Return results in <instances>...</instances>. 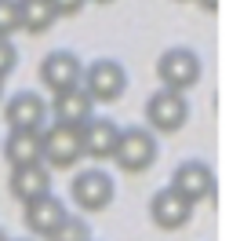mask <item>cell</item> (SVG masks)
Here are the masks:
<instances>
[{"label": "cell", "instance_id": "7a4b0ae2", "mask_svg": "<svg viewBox=\"0 0 251 241\" xmlns=\"http://www.w3.org/2000/svg\"><path fill=\"white\" fill-rule=\"evenodd\" d=\"M113 194H117V186H113V179H109V172H102V168H84V172H76L73 183H69V197H73V205L84 209V212H102L113 201Z\"/></svg>", "mask_w": 251, "mask_h": 241}, {"label": "cell", "instance_id": "2e32d148", "mask_svg": "<svg viewBox=\"0 0 251 241\" xmlns=\"http://www.w3.org/2000/svg\"><path fill=\"white\" fill-rule=\"evenodd\" d=\"M55 7H51V0H19V22L25 33H44L55 26Z\"/></svg>", "mask_w": 251, "mask_h": 241}, {"label": "cell", "instance_id": "d6986e66", "mask_svg": "<svg viewBox=\"0 0 251 241\" xmlns=\"http://www.w3.org/2000/svg\"><path fill=\"white\" fill-rule=\"evenodd\" d=\"M15 62H19V51H15L11 37H0V77H7L15 70Z\"/></svg>", "mask_w": 251, "mask_h": 241}, {"label": "cell", "instance_id": "e0dca14e", "mask_svg": "<svg viewBox=\"0 0 251 241\" xmlns=\"http://www.w3.org/2000/svg\"><path fill=\"white\" fill-rule=\"evenodd\" d=\"M48 241H91V227L80 216H69L66 212V219L48 234Z\"/></svg>", "mask_w": 251, "mask_h": 241}, {"label": "cell", "instance_id": "44dd1931", "mask_svg": "<svg viewBox=\"0 0 251 241\" xmlns=\"http://www.w3.org/2000/svg\"><path fill=\"white\" fill-rule=\"evenodd\" d=\"M197 4H201L204 11H215V7H219V0H197Z\"/></svg>", "mask_w": 251, "mask_h": 241}, {"label": "cell", "instance_id": "30bf717a", "mask_svg": "<svg viewBox=\"0 0 251 241\" xmlns=\"http://www.w3.org/2000/svg\"><path fill=\"white\" fill-rule=\"evenodd\" d=\"M150 216H153V223H157L160 230H178V227H186V223H189V216H193V205H189L186 197L168 183V186H160V190L153 194Z\"/></svg>", "mask_w": 251, "mask_h": 241}, {"label": "cell", "instance_id": "cb8c5ba5", "mask_svg": "<svg viewBox=\"0 0 251 241\" xmlns=\"http://www.w3.org/2000/svg\"><path fill=\"white\" fill-rule=\"evenodd\" d=\"M95 4H113V0H95Z\"/></svg>", "mask_w": 251, "mask_h": 241}, {"label": "cell", "instance_id": "8fae6325", "mask_svg": "<svg viewBox=\"0 0 251 241\" xmlns=\"http://www.w3.org/2000/svg\"><path fill=\"white\" fill-rule=\"evenodd\" d=\"M4 120L7 128H29V132H40L48 124V102L37 95V91H15L4 106Z\"/></svg>", "mask_w": 251, "mask_h": 241}, {"label": "cell", "instance_id": "603a6c76", "mask_svg": "<svg viewBox=\"0 0 251 241\" xmlns=\"http://www.w3.org/2000/svg\"><path fill=\"white\" fill-rule=\"evenodd\" d=\"M0 241H11V238H7V234H4V230H0Z\"/></svg>", "mask_w": 251, "mask_h": 241}, {"label": "cell", "instance_id": "9a60e30c", "mask_svg": "<svg viewBox=\"0 0 251 241\" xmlns=\"http://www.w3.org/2000/svg\"><path fill=\"white\" fill-rule=\"evenodd\" d=\"M22 219H25V227H29V234L48 238L51 230H55L58 223L66 219V205L58 201L55 194H44V197H37V201H25Z\"/></svg>", "mask_w": 251, "mask_h": 241}, {"label": "cell", "instance_id": "5bb4252c", "mask_svg": "<svg viewBox=\"0 0 251 241\" xmlns=\"http://www.w3.org/2000/svg\"><path fill=\"white\" fill-rule=\"evenodd\" d=\"M0 153H4V161H7L11 168L44 161V143H40V132H29V128H11V132H7V139H4V146H0Z\"/></svg>", "mask_w": 251, "mask_h": 241}, {"label": "cell", "instance_id": "d4e9b609", "mask_svg": "<svg viewBox=\"0 0 251 241\" xmlns=\"http://www.w3.org/2000/svg\"><path fill=\"white\" fill-rule=\"evenodd\" d=\"M19 241H29V238H19Z\"/></svg>", "mask_w": 251, "mask_h": 241}, {"label": "cell", "instance_id": "9c48e42d", "mask_svg": "<svg viewBox=\"0 0 251 241\" xmlns=\"http://www.w3.org/2000/svg\"><path fill=\"white\" fill-rule=\"evenodd\" d=\"M117 139H120V124H117V120H109V117H95L91 114L80 124V150L88 153V157H95V161L113 157Z\"/></svg>", "mask_w": 251, "mask_h": 241}, {"label": "cell", "instance_id": "8992f818", "mask_svg": "<svg viewBox=\"0 0 251 241\" xmlns=\"http://www.w3.org/2000/svg\"><path fill=\"white\" fill-rule=\"evenodd\" d=\"M84 88L95 102H117L127 88V73L117 59H95V62L84 70Z\"/></svg>", "mask_w": 251, "mask_h": 241}, {"label": "cell", "instance_id": "3957f363", "mask_svg": "<svg viewBox=\"0 0 251 241\" xmlns=\"http://www.w3.org/2000/svg\"><path fill=\"white\" fill-rule=\"evenodd\" d=\"M40 143H44V165L51 168H73L80 161V128H69V124H51L40 128Z\"/></svg>", "mask_w": 251, "mask_h": 241}, {"label": "cell", "instance_id": "277c9868", "mask_svg": "<svg viewBox=\"0 0 251 241\" xmlns=\"http://www.w3.org/2000/svg\"><path fill=\"white\" fill-rule=\"evenodd\" d=\"M186 117H189V102H186L182 91H175V88L153 91L150 102H146V120H150L153 132L171 135V132H178V128L186 124Z\"/></svg>", "mask_w": 251, "mask_h": 241}, {"label": "cell", "instance_id": "7402d4cb", "mask_svg": "<svg viewBox=\"0 0 251 241\" xmlns=\"http://www.w3.org/2000/svg\"><path fill=\"white\" fill-rule=\"evenodd\" d=\"M0 99H4V77H0Z\"/></svg>", "mask_w": 251, "mask_h": 241}, {"label": "cell", "instance_id": "6da1fadb", "mask_svg": "<svg viewBox=\"0 0 251 241\" xmlns=\"http://www.w3.org/2000/svg\"><path fill=\"white\" fill-rule=\"evenodd\" d=\"M157 161V135H153V128H120V139H117V150H113V165L120 172H146Z\"/></svg>", "mask_w": 251, "mask_h": 241}, {"label": "cell", "instance_id": "ac0fdd59", "mask_svg": "<svg viewBox=\"0 0 251 241\" xmlns=\"http://www.w3.org/2000/svg\"><path fill=\"white\" fill-rule=\"evenodd\" d=\"M15 30H22V22H19V0H0V37H11Z\"/></svg>", "mask_w": 251, "mask_h": 241}, {"label": "cell", "instance_id": "52a82bcc", "mask_svg": "<svg viewBox=\"0 0 251 241\" xmlns=\"http://www.w3.org/2000/svg\"><path fill=\"white\" fill-rule=\"evenodd\" d=\"M171 186H175V190L182 194L189 205H201V201H207V197L215 194V172H211L207 161L189 157V161H182V165L175 168Z\"/></svg>", "mask_w": 251, "mask_h": 241}, {"label": "cell", "instance_id": "7c38bea8", "mask_svg": "<svg viewBox=\"0 0 251 241\" xmlns=\"http://www.w3.org/2000/svg\"><path fill=\"white\" fill-rule=\"evenodd\" d=\"M91 114H95V99L88 95L84 84H73V88H66V91H55V99H51V117H55L58 124L80 128Z\"/></svg>", "mask_w": 251, "mask_h": 241}, {"label": "cell", "instance_id": "ffe728a7", "mask_svg": "<svg viewBox=\"0 0 251 241\" xmlns=\"http://www.w3.org/2000/svg\"><path fill=\"white\" fill-rule=\"evenodd\" d=\"M84 4H88V0H51V7H55L58 19H62V15H76Z\"/></svg>", "mask_w": 251, "mask_h": 241}, {"label": "cell", "instance_id": "ba28073f", "mask_svg": "<svg viewBox=\"0 0 251 241\" xmlns=\"http://www.w3.org/2000/svg\"><path fill=\"white\" fill-rule=\"evenodd\" d=\"M84 81V66L73 51H51L40 59V84L48 91H66Z\"/></svg>", "mask_w": 251, "mask_h": 241}, {"label": "cell", "instance_id": "5b68a950", "mask_svg": "<svg viewBox=\"0 0 251 241\" xmlns=\"http://www.w3.org/2000/svg\"><path fill=\"white\" fill-rule=\"evenodd\" d=\"M157 77L164 88H175V91L193 88L201 81V55L189 48H168L157 59Z\"/></svg>", "mask_w": 251, "mask_h": 241}, {"label": "cell", "instance_id": "4fadbf2b", "mask_svg": "<svg viewBox=\"0 0 251 241\" xmlns=\"http://www.w3.org/2000/svg\"><path fill=\"white\" fill-rule=\"evenodd\" d=\"M7 190H11L15 201H37V197L51 194V172L44 161H37V165H19L11 168V179H7Z\"/></svg>", "mask_w": 251, "mask_h": 241}]
</instances>
